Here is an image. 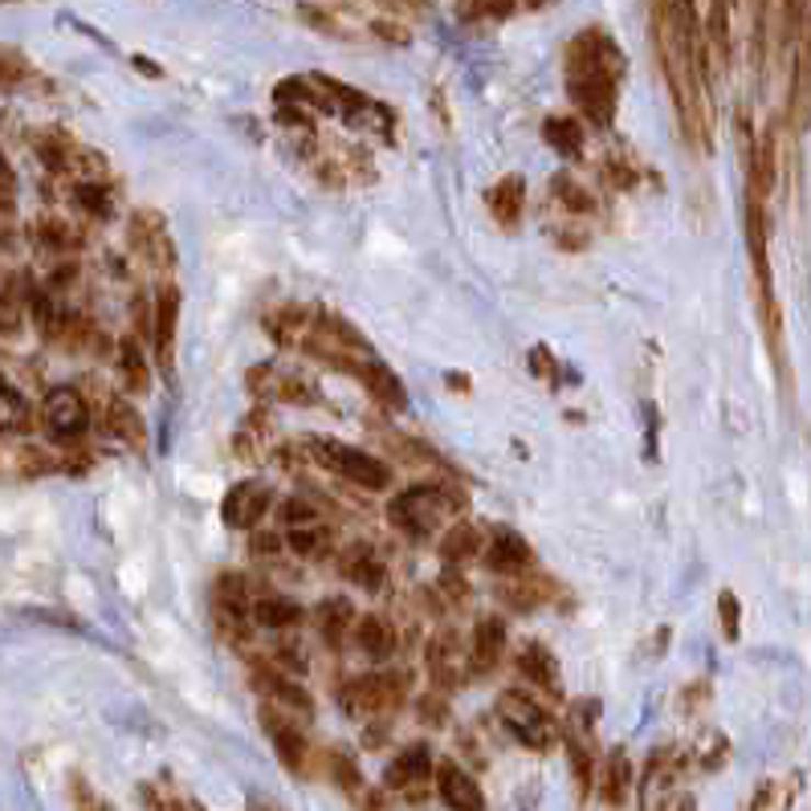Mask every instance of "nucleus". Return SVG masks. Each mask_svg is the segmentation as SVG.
Listing matches in <instances>:
<instances>
[{
  "label": "nucleus",
  "mask_w": 811,
  "mask_h": 811,
  "mask_svg": "<svg viewBox=\"0 0 811 811\" xmlns=\"http://www.w3.org/2000/svg\"><path fill=\"white\" fill-rule=\"evenodd\" d=\"M498 713H502V722L510 726L514 739L527 742L530 751H551L559 742L555 718L542 710L530 694H522V689H506L498 698Z\"/></svg>",
  "instance_id": "obj_3"
},
{
  "label": "nucleus",
  "mask_w": 811,
  "mask_h": 811,
  "mask_svg": "<svg viewBox=\"0 0 811 811\" xmlns=\"http://www.w3.org/2000/svg\"><path fill=\"white\" fill-rule=\"evenodd\" d=\"M131 245H135L151 266H159V270H171V261H176L168 221H164V213H156V209H139V213L131 216Z\"/></svg>",
  "instance_id": "obj_8"
},
{
  "label": "nucleus",
  "mask_w": 811,
  "mask_h": 811,
  "mask_svg": "<svg viewBox=\"0 0 811 811\" xmlns=\"http://www.w3.org/2000/svg\"><path fill=\"white\" fill-rule=\"evenodd\" d=\"M29 425V399L0 380V432H21Z\"/></svg>",
  "instance_id": "obj_32"
},
{
  "label": "nucleus",
  "mask_w": 811,
  "mask_h": 811,
  "mask_svg": "<svg viewBox=\"0 0 811 811\" xmlns=\"http://www.w3.org/2000/svg\"><path fill=\"white\" fill-rule=\"evenodd\" d=\"M282 522L290 530H299V527H314L318 522V510H314L311 502L302 498V494H294V498H285L282 502Z\"/></svg>",
  "instance_id": "obj_36"
},
{
  "label": "nucleus",
  "mask_w": 811,
  "mask_h": 811,
  "mask_svg": "<svg viewBox=\"0 0 811 811\" xmlns=\"http://www.w3.org/2000/svg\"><path fill=\"white\" fill-rule=\"evenodd\" d=\"M254 551L257 555H278V551H282V539H278V534H266V530H257Z\"/></svg>",
  "instance_id": "obj_40"
},
{
  "label": "nucleus",
  "mask_w": 811,
  "mask_h": 811,
  "mask_svg": "<svg viewBox=\"0 0 811 811\" xmlns=\"http://www.w3.org/2000/svg\"><path fill=\"white\" fill-rule=\"evenodd\" d=\"M102 413H106V428H111V432H119L123 441H139V437H143V420H139V413L131 408L127 399L106 396V408H102Z\"/></svg>",
  "instance_id": "obj_30"
},
{
  "label": "nucleus",
  "mask_w": 811,
  "mask_h": 811,
  "mask_svg": "<svg viewBox=\"0 0 811 811\" xmlns=\"http://www.w3.org/2000/svg\"><path fill=\"white\" fill-rule=\"evenodd\" d=\"M628 784H632V763H628V755L616 746L612 755L604 758V775H599V796L608 799V803H624L628 799Z\"/></svg>",
  "instance_id": "obj_25"
},
{
  "label": "nucleus",
  "mask_w": 811,
  "mask_h": 811,
  "mask_svg": "<svg viewBox=\"0 0 811 811\" xmlns=\"http://www.w3.org/2000/svg\"><path fill=\"white\" fill-rule=\"evenodd\" d=\"M356 641L371 661H387L396 649V628L387 624L384 616H363V620H356Z\"/></svg>",
  "instance_id": "obj_23"
},
{
  "label": "nucleus",
  "mask_w": 811,
  "mask_h": 811,
  "mask_svg": "<svg viewBox=\"0 0 811 811\" xmlns=\"http://www.w3.org/2000/svg\"><path fill=\"white\" fill-rule=\"evenodd\" d=\"M311 453L318 457L327 470H335L339 477H347L351 485H359V489L380 494V489H387V485H392V465H387V461H380V457L363 453V449H356V444L311 441Z\"/></svg>",
  "instance_id": "obj_2"
},
{
  "label": "nucleus",
  "mask_w": 811,
  "mask_h": 811,
  "mask_svg": "<svg viewBox=\"0 0 811 811\" xmlns=\"http://www.w3.org/2000/svg\"><path fill=\"white\" fill-rule=\"evenodd\" d=\"M428 673H432V685L437 689H453L457 677H461V641H457L453 628H441L432 632L428 641Z\"/></svg>",
  "instance_id": "obj_12"
},
{
  "label": "nucleus",
  "mask_w": 811,
  "mask_h": 811,
  "mask_svg": "<svg viewBox=\"0 0 811 811\" xmlns=\"http://www.w3.org/2000/svg\"><path fill=\"white\" fill-rule=\"evenodd\" d=\"M359 380H363V387H368L371 396L380 399L384 408H392V413H399V408L408 404V392H404V384H399V375L387 368V363H380V359L359 363Z\"/></svg>",
  "instance_id": "obj_16"
},
{
  "label": "nucleus",
  "mask_w": 811,
  "mask_h": 811,
  "mask_svg": "<svg viewBox=\"0 0 811 811\" xmlns=\"http://www.w3.org/2000/svg\"><path fill=\"white\" fill-rule=\"evenodd\" d=\"M518 673L530 677V685H539V689H559L555 656H551V649L539 641H527L518 649Z\"/></svg>",
  "instance_id": "obj_21"
},
{
  "label": "nucleus",
  "mask_w": 811,
  "mask_h": 811,
  "mask_svg": "<svg viewBox=\"0 0 811 811\" xmlns=\"http://www.w3.org/2000/svg\"><path fill=\"white\" fill-rule=\"evenodd\" d=\"M620 74H624V57L616 49L604 33H584L575 37L567 57V90L575 106L596 123V127H608L616 114V86H620Z\"/></svg>",
  "instance_id": "obj_1"
},
{
  "label": "nucleus",
  "mask_w": 811,
  "mask_h": 811,
  "mask_svg": "<svg viewBox=\"0 0 811 811\" xmlns=\"http://www.w3.org/2000/svg\"><path fill=\"white\" fill-rule=\"evenodd\" d=\"M261 722H266V734L273 739V751L282 758L290 770L302 767V758H306V739H302L299 726H290L285 718H278L273 710H261Z\"/></svg>",
  "instance_id": "obj_19"
},
{
  "label": "nucleus",
  "mask_w": 811,
  "mask_h": 811,
  "mask_svg": "<svg viewBox=\"0 0 811 811\" xmlns=\"http://www.w3.org/2000/svg\"><path fill=\"white\" fill-rule=\"evenodd\" d=\"M254 682H257V689H261L266 698L278 701V706H285V710H302V713L314 710L311 694H306L302 685L290 682V677H282V673L273 669V665H261V669L254 673Z\"/></svg>",
  "instance_id": "obj_17"
},
{
  "label": "nucleus",
  "mask_w": 811,
  "mask_h": 811,
  "mask_svg": "<svg viewBox=\"0 0 811 811\" xmlns=\"http://www.w3.org/2000/svg\"><path fill=\"white\" fill-rule=\"evenodd\" d=\"M534 563V551H530V542L522 534H514V530H498L489 547H485V567L494 571V575H522V571Z\"/></svg>",
  "instance_id": "obj_10"
},
{
  "label": "nucleus",
  "mask_w": 811,
  "mask_h": 811,
  "mask_svg": "<svg viewBox=\"0 0 811 811\" xmlns=\"http://www.w3.org/2000/svg\"><path fill=\"white\" fill-rule=\"evenodd\" d=\"M502 649H506V624H502L498 616L477 620L473 632H470V673L473 677H482V673L494 669V665L502 661Z\"/></svg>",
  "instance_id": "obj_11"
},
{
  "label": "nucleus",
  "mask_w": 811,
  "mask_h": 811,
  "mask_svg": "<svg viewBox=\"0 0 811 811\" xmlns=\"http://www.w3.org/2000/svg\"><path fill=\"white\" fill-rule=\"evenodd\" d=\"M249 811H282V808H278V803H266V799H254Z\"/></svg>",
  "instance_id": "obj_42"
},
{
  "label": "nucleus",
  "mask_w": 811,
  "mask_h": 811,
  "mask_svg": "<svg viewBox=\"0 0 811 811\" xmlns=\"http://www.w3.org/2000/svg\"><path fill=\"white\" fill-rule=\"evenodd\" d=\"M330 539H335V534H330V530L323 527V522H314V527H299V530H290V534H285V542H290V551H294V555H302V559L327 555V551H330Z\"/></svg>",
  "instance_id": "obj_31"
},
{
  "label": "nucleus",
  "mask_w": 811,
  "mask_h": 811,
  "mask_svg": "<svg viewBox=\"0 0 811 811\" xmlns=\"http://www.w3.org/2000/svg\"><path fill=\"white\" fill-rule=\"evenodd\" d=\"M176 323H180V290L164 285L156 294V323H151V339H156L159 363L171 371V342H176Z\"/></svg>",
  "instance_id": "obj_14"
},
{
  "label": "nucleus",
  "mask_w": 811,
  "mask_h": 811,
  "mask_svg": "<svg viewBox=\"0 0 811 811\" xmlns=\"http://www.w3.org/2000/svg\"><path fill=\"white\" fill-rule=\"evenodd\" d=\"M408 677L404 673H368L342 689V710L356 718H371V713H387L404 701Z\"/></svg>",
  "instance_id": "obj_4"
},
{
  "label": "nucleus",
  "mask_w": 811,
  "mask_h": 811,
  "mask_svg": "<svg viewBox=\"0 0 811 811\" xmlns=\"http://www.w3.org/2000/svg\"><path fill=\"white\" fill-rule=\"evenodd\" d=\"M270 485L257 482V477H249V482H237L233 489L225 494V502H221V518H225V527L233 530H254L261 518H266V510H270Z\"/></svg>",
  "instance_id": "obj_7"
},
{
  "label": "nucleus",
  "mask_w": 811,
  "mask_h": 811,
  "mask_svg": "<svg viewBox=\"0 0 811 811\" xmlns=\"http://www.w3.org/2000/svg\"><path fill=\"white\" fill-rule=\"evenodd\" d=\"M477 551H482V530L473 527V522H457L453 530H444L441 559L449 563V567H457V563H470Z\"/></svg>",
  "instance_id": "obj_26"
},
{
  "label": "nucleus",
  "mask_w": 811,
  "mask_h": 811,
  "mask_svg": "<svg viewBox=\"0 0 811 811\" xmlns=\"http://www.w3.org/2000/svg\"><path fill=\"white\" fill-rule=\"evenodd\" d=\"M330 775L339 779V787H347V791H359V770H356V758L347 755V751H335V755H330Z\"/></svg>",
  "instance_id": "obj_39"
},
{
  "label": "nucleus",
  "mask_w": 811,
  "mask_h": 811,
  "mask_svg": "<svg viewBox=\"0 0 811 811\" xmlns=\"http://www.w3.org/2000/svg\"><path fill=\"white\" fill-rule=\"evenodd\" d=\"M216 604H221L233 620H241L245 608H249V584H245L241 575H221V584H216Z\"/></svg>",
  "instance_id": "obj_34"
},
{
  "label": "nucleus",
  "mask_w": 811,
  "mask_h": 811,
  "mask_svg": "<svg viewBox=\"0 0 811 811\" xmlns=\"http://www.w3.org/2000/svg\"><path fill=\"white\" fill-rule=\"evenodd\" d=\"M339 571L351 579L356 587H368V592H375V587L384 584V559L375 555V547H368V542H356V547H347L339 555Z\"/></svg>",
  "instance_id": "obj_15"
},
{
  "label": "nucleus",
  "mask_w": 811,
  "mask_h": 811,
  "mask_svg": "<svg viewBox=\"0 0 811 811\" xmlns=\"http://www.w3.org/2000/svg\"><path fill=\"white\" fill-rule=\"evenodd\" d=\"M270 428H273L270 413H266V408H254V413L245 416L241 432L233 437V449H237L245 461H257V457H261V444L270 441Z\"/></svg>",
  "instance_id": "obj_27"
},
{
  "label": "nucleus",
  "mask_w": 811,
  "mask_h": 811,
  "mask_svg": "<svg viewBox=\"0 0 811 811\" xmlns=\"http://www.w3.org/2000/svg\"><path fill=\"white\" fill-rule=\"evenodd\" d=\"M555 196L563 200V204H567L571 213H592V209H596V200L587 196L584 188L575 184V180H571V176H555Z\"/></svg>",
  "instance_id": "obj_35"
},
{
  "label": "nucleus",
  "mask_w": 811,
  "mask_h": 811,
  "mask_svg": "<svg viewBox=\"0 0 811 811\" xmlns=\"http://www.w3.org/2000/svg\"><path fill=\"white\" fill-rule=\"evenodd\" d=\"M718 620H722V637L726 641H739V624H742V608L734 592H722L718 596Z\"/></svg>",
  "instance_id": "obj_38"
},
{
  "label": "nucleus",
  "mask_w": 811,
  "mask_h": 811,
  "mask_svg": "<svg viewBox=\"0 0 811 811\" xmlns=\"http://www.w3.org/2000/svg\"><path fill=\"white\" fill-rule=\"evenodd\" d=\"M539 4H542V0H530V9H539Z\"/></svg>",
  "instance_id": "obj_43"
},
{
  "label": "nucleus",
  "mask_w": 811,
  "mask_h": 811,
  "mask_svg": "<svg viewBox=\"0 0 811 811\" xmlns=\"http://www.w3.org/2000/svg\"><path fill=\"white\" fill-rule=\"evenodd\" d=\"M249 387H254L261 399H285V404H314V387L294 375V371H282V368H270V363H261V368L249 371Z\"/></svg>",
  "instance_id": "obj_9"
},
{
  "label": "nucleus",
  "mask_w": 811,
  "mask_h": 811,
  "mask_svg": "<svg viewBox=\"0 0 811 811\" xmlns=\"http://www.w3.org/2000/svg\"><path fill=\"white\" fill-rule=\"evenodd\" d=\"M485 200H489L494 221L514 228L522 221V209H527V184H522V176H506V180H498V184L489 188V196Z\"/></svg>",
  "instance_id": "obj_18"
},
{
  "label": "nucleus",
  "mask_w": 811,
  "mask_h": 811,
  "mask_svg": "<svg viewBox=\"0 0 811 811\" xmlns=\"http://www.w3.org/2000/svg\"><path fill=\"white\" fill-rule=\"evenodd\" d=\"M254 620L266 632H285V628H294L302 620V608L285 596H261L254 604Z\"/></svg>",
  "instance_id": "obj_24"
},
{
  "label": "nucleus",
  "mask_w": 811,
  "mask_h": 811,
  "mask_svg": "<svg viewBox=\"0 0 811 811\" xmlns=\"http://www.w3.org/2000/svg\"><path fill=\"white\" fill-rule=\"evenodd\" d=\"M441 510H444V494L437 485H416L408 494L392 498V522L399 530H408L413 539H428L432 530L441 527Z\"/></svg>",
  "instance_id": "obj_5"
},
{
  "label": "nucleus",
  "mask_w": 811,
  "mask_h": 811,
  "mask_svg": "<svg viewBox=\"0 0 811 811\" xmlns=\"http://www.w3.org/2000/svg\"><path fill=\"white\" fill-rule=\"evenodd\" d=\"M119 371H123V380H127L131 392H147V387H151V371H147V359H143L135 339L119 342Z\"/></svg>",
  "instance_id": "obj_29"
},
{
  "label": "nucleus",
  "mask_w": 811,
  "mask_h": 811,
  "mask_svg": "<svg viewBox=\"0 0 811 811\" xmlns=\"http://www.w3.org/2000/svg\"><path fill=\"white\" fill-rule=\"evenodd\" d=\"M37 237H42L45 249H74L78 245V233L70 225H61V221H42L37 225Z\"/></svg>",
  "instance_id": "obj_37"
},
{
  "label": "nucleus",
  "mask_w": 811,
  "mask_h": 811,
  "mask_svg": "<svg viewBox=\"0 0 811 811\" xmlns=\"http://www.w3.org/2000/svg\"><path fill=\"white\" fill-rule=\"evenodd\" d=\"M45 428H49V437L61 444L82 441L86 428H90V408H86V399L78 387H54V392L45 396Z\"/></svg>",
  "instance_id": "obj_6"
},
{
  "label": "nucleus",
  "mask_w": 811,
  "mask_h": 811,
  "mask_svg": "<svg viewBox=\"0 0 811 811\" xmlns=\"http://www.w3.org/2000/svg\"><path fill=\"white\" fill-rule=\"evenodd\" d=\"M542 135H547V143L555 147L559 156H567V159L584 156V127H579L575 119H547Z\"/></svg>",
  "instance_id": "obj_28"
},
{
  "label": "nucleus",
  "mask_w": 811,
  "mask_h": 811,
  "mask_svg": "<svg viewBox=\"0 0 811 811\" xmlns=\"http://www.w3.org/2000/svg\"><path fill=\"white\" fill-rule=\"evenodd\" d=\"M74 204H78L82 213L99 216V221H106V216L114 213L111 192H106L99 180H78V184H74Z\"/></svg>",
  "instance_id": "obj_33"
},
{
  "label": "nucleus",
  "mask_w": 811,
  "mask_h": 811,
  "mask_svg": "<svg viewBox=\"0 0 811 811\" xmlns=\"http://www.w3.org/2000/svg\"><path fill=\"white\" fill-rule=\"evenodd\" d=\"M437 791H441V799L453 811H485V796L482 787H477V779L465 775L457 763H441L437 767Z\"/></svg>",
  "instance_id": "obj_13"
},
{
  "label": "nucleus",
  "mask_w": 811,
  "mask_h": 811,
  "mask_svg": "<svg viewBox=\"0 0 811 811\" xmlns=\"http://www.w3.org/2000/svg\"><path fill=\"white\" fill-rule=\"evenodd\" d=\"M314 620H318L323 641H327L330 649H339V644L347 641V632L356 628V608H351V599H323L318 612H314Z\"/></svg>",
  "instance_id": "obj_22"
},
{
  "label": "nucleus",
  "mask_w": 811,
  "mask_h": 811,
  "mask_svg": "<svg viewBox=\"0 0 811 811\" xmlns=\"http://www.w3.org/2000/svg\"><path fill=\"white\" fill-rule=\"evenodd\" d=\"M0 188H13V171H9V159L0 156Z\"/></svg>",
  "instance_id": "obj_41"
},
{
  "label": "nucleus",
  "mask_w": 811,
  "mask_h": 811,
  "mask_svg": "<svg viewBox=\"0 0 811 811\" xmlns=\"http://www.w3.org/2000/svg\"><path fill=\"white\" fill-rule=\"evenodd\" d=\"M428 775H432V751H428L425 742H416V746H404V751L392 758V767H387V784L416 787V784H425Z\"/></svg>",
  "instance_id": "obj_20"
}]
</instances>
